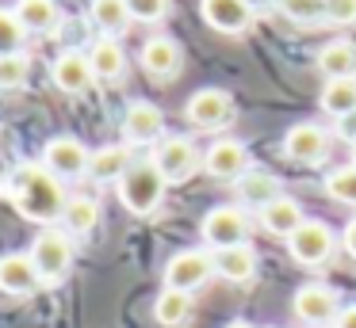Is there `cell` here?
<instances>
[{"mask_svg": "<svg viewBox=\"0 0 356 328\" xmlns=\"http://www.w3.org/2000/svg\"><path fill=\"white\" fill-rule=\"evenodd\" d=\"M0 191H4V198H8L27 221H39V225H47V229L54 225V221H62L65 202H70L65 183L58 180L42 160L12 164L8 172H4V180H0Z\"/></svg>", "mask_w": 356, "mask_h": 328, "instance_id": "obj_1", "label": "cell"}, {"mask_svg": "<svg viewBox=\"0 0 356 328\" xmlns=\"http://www.w3.org/2000/svg\"><path fill=\"white\" fill-rule=\"evenodd\" d=\"M165 175L157 172L154 160H134L131 172L119 180V202L127 206L131 214H138V218H149V214L161 206L165 198Z\"/></svg>", "mask_w": 356, "mask_h": 328, "instance_id": "obj_2", "label": "cell"}, {"mask_svg": "<svg viewBox=\"0 0 356 328\" xmlns=\"http://www.w3.org/2000/svg\"><path fill=\"white\" fill-rule=\"evenodd\" d=\"M31 264H35V271H39V279L42 282H62L65 275H70V267H73V241H70V233L65 229H42L39 236H35V244H31Z\"/></svg>", "mask_w": 356, "mask_h": 328, "instance_id": "obj_3", "label": "cell"}, {"mask_svg": "<svg viewBox=\"0 0 356 328\" xmlns=\"http://www.w3.org/2000/svg\"><path fill=\"white\" fill-rule=\"evenodd\" d=\"M287 252L299 267H322L337 252V233L325 221H302L291 236H287Z\"/></svg>", "mask_w": 356, "mask_h": 328, "instance_id": "obj_4", "label": "cell"}, {"mask_svg": "<svg viewBox=\"0 0 356 328\" xmlns=\"http://www.w3.org/2000/svg\"><path fill=\"white\" fill-rule=\"evenodd\" d=\"M215 275V256L203 248H184L165 264V290H180V294H195L203 282Z\"/></svg>", "mask_w": 356, "mask_h": 328, "instance_id": "obj_5", "label": "cell"}, {"mask_svg": "<svg viewBox=\"0 0 356 328\" xmlns=\"http://www.w3.org/2000/svg\"><path fill=\"white\" fill-rule=\"evenodd\" d=\"M200 233L215 252H222V248H234V244H245L249 218L241 206H211L200 221Z\"/></svg>", "mask_w": 356, "mask_h": 328, "instance_id": "obj_6", "label": "cell"}, {"mask_svg": "<svg viewBox=\"0 0 356 328\" xmlns=\"http://www.w3.org/2000/svg\"><path fill=\"white\" fill-rule=\"evenodd\" d=\"M149 160H154L157 172L165 175V183H184L203 168V153L195 149L188 137H165Z\"/></svg>", "mask_w": 356, "mask_h": 328, "instance_id": "obj_7", "label": "cell"}, {"mask_svg": "<svg viewBox=\"0 0 356 328\" xmlns=\"http://www.w3.org/2000/svg\"><path fill=\"white\" fill-rule=\"evenodd\" d=\"M88 157H92V153H88L77 137H70V134L50 137V141L42 145V164H47L62 183L65 180H81V175L88 172Z\"/></svg>", "mask_w": 356, "mask_h": 328, "instance_id": "obj_8", "label": "cell"}, {"mask_svg": "<svg viewBox=\"0 0 356 328\" xmlns=\"http://www.w3.org/2000/svg\"><path fill=\"white\" fill-rule=\"evenodd\" d=\"M291 309H295V317H299L302 325L322 328V325H333V320H337L341 305H337V294H333L330 286H322V282H307V286L295 290Z\"/></svg>", "mask_w": 356, "mask_h": 328, "instance_id": "obj_9", "label": "cell"}, {"mask_svg": "<svg viewBox=\"0 0 356 328\" xmlns=\"http://www.w3.org/2000/svg\"><path fill=\"white\" fill-rule=\"evenodd\" d=\"M184 114H188V122H192L195 130H222L226 122L234 119V103H230V96H226L222 88H200L192 99H188Z\"/></svg>", "mask_w": 356, "mask_h": 328, "instance_id": "obj_10", "label": "cell"}, {"mask_svg": "<svg viewBox=\"0 0 356 328\" xmlns=\"http://www.w3.org/2000/svg\"><path fill=\"white\" fill-rule=\"evenodd\" d=\"M203 172L215 180H241L249 172V149L238 137H218L207 153H203Z\"/></svg>", "mask_w": 356, "mask_h": 328, "instance_id": "obj_11", "label": "cell"}, {"mask_svg": "<svg viewBox=\"0 0 356 328\" xmlns=\"http://www.w3.org/2000/svg\"><path fill=\"white\" fill-rule=\"evenodd\" d=\"M165 114L161 107L146 103V99H138V103L127 107L123 114V137L131 145H161L165 141Z\"/></svg>", "mask_w": 356, "mask_h": 328, "instance_id": "obj_12", "label": "cell"}, {"mask_svg": "<svg viewBox=\"0 0 356 328\" xmlns=\"http://www.w3.org/2000/svg\"><path fill=\"white\" fill-rule=\"evenodd\" d=\"M284 153L299 164H322L325 153H330V134L314 122H295L284 134Z\"/></svg>", "mask_w": 356, "mask_h": 328, "instance_id": "obj_13", "label": "cell"}, {"mask_svg": "<svg viewBox=\"0 0 356 328\" xmlns=\"http://www.w3.org/2000/svg\"><path fill=\"white\" fill-rule=\"evenodd\" d=\"M200 12H203V23L222 31V35H241L257 19V12L245 0H200Z\"/></svg>", "mask_w": 356, "mask_h": 328, "instance_id": "obj_14", "label": "cell"}, {"mask_svg": "<svg viewBox=\"0 0 356 328\" xmlns=\"http://www.w3.org/2000/svg\"><path fill=\"white\" fill-rule=\"evenodd\" d=\"M50 80H54L62 92H70V96L88 92V88H92V80H96L92 65H88V53H81V50L58 53L54 65H50Z\"/></svg>", "mask_w": 356, "mask_h": 328, "instance_id": "obj_15", "label": "cell"}, {"mask_svg": "<svg viewBox=\"0 0 356 328\" xmlns=\"http://www.w3.org/2000/svg\"><path fill=\"white\" fill-rule=\"evenodd\" d=\"M42 286L39 271H35L31 256L24 252H8V256H0V290L12 297H27Z\"/></svg>", "mask_w": 356, "mask_h": 328, "instance_id": "obj_16", "label": "cell"}, {"mask_svg": "<svg viewBox=\"0 0 356 328\" xmlns=\"http://www.w3.org/2000/svg\"><path fill=\"white\" fill-rule=\"evenodd\" d=\"M142 69H146L149 76H157V80H172V76L180 73V61H184V53H180V46L172 42V38L157 35L149 38L146 46H142Z\"/></svg>", "mask_w": 356, "mask_h": 328, "instance_id": "obj_17", "label": "cell"}, {"mask_svg": "<svg viewBox=\"0 0 356 328\" xmlns=\"http://www.w3.org/2000/svg\"><path fill=\"white\" fill-rule=\"evenodd\" d=\"M280 195H284V191H280V180L272 172H264V168H253V172H245L238 180L241 206H249V210H257V214H261L264 206H272Z\"/></svg>", "mask_w": 356, "mask_h": 328, "instance_id": "obj_18", "label": "cell"}, {"mask_svg": "<svg viewBox=\"0 0 356 328\" xmlns=\"http://www.w3.org/2000/svg\"><path fill=\"white\" fill-rule=\"evenodd\" d=\"M131 149L127 145H100V149L88 157V175L96 183H119L127 172H131Z\"/></svg>", "mask_w": 356, "mask_h": 328, "instance_id": "obj_19", "label": "cell"}, {"mask_svg": "<svg viewBox=\"0 0 356 328\" xmlns=\"http://www.w3.org/2000/svg\"><path fill=\"white\" fill-rule=\"evenodd\" d=\"M302 221H307V218H302V206L295 202L291 195H280L272 206H264V210H261V229H264V233H272V236H284V241L302 225Z\"/></svg>", "mask_w": 356, "mask_h": 328, "instance_id": "obj_20", "label": "cell"}, {"mask_svg": "<svg viewBox=\"0 0 356 328\" xmlns=\"http://www.w3.org/2000/svg\"><path fill=\"white\" fill-rule=\"evenodd\" d=\"M318 69L325 73V80H356V46L345 38L325 42L318 50Z\"/></svg>", "mask_w": 356, "mask_h": 328, "instance_id": "obj_21", "label": "cell"}, {"mask_svg": "<svg viewBox=\"0 0 356 328\" xmlns=\"http://www.w3.org/2000/svg\"><path fill=\"white\" fill-rule=\"evenodd\" d=\"M215 275L230 282H253L257 279V252L249 244H234V248L215 252Z\"/></svg>", "mask_w": 356, "mask_h": 328, "instance_id": "obj_22", "label": "cell"}, {"mask_svg": "<svg viewBox=\"0 0 356 328\" xmlns=\"http://www.w3.org/2000/svg\"><path fill=\"white\" fill-rule=\"evenodd\" d=\"M88 65H92L96 80H119L127 73V53L115 38H96L88 46Z\"/></svg>", "mask_w": 356, "mask_h": 328, "instance_id": "obj_23", "label": "cell"}, {"mask_svg": "<svg viewBox=\"0 0 356 328\" xmlns=\"http://www.w3.org/2000/svg\"><path fill=\"white\" fill-rule=\"evenodd\" d=\"M12 12H16V19L24 23V31H31V35H47V31H54L58 19H62L54 0H16Z\"/></svg>", "mask_w": 356, "mask_h": 328, "instance_id": "obj_24", "label": "cell"}, {"mask_svg": "<svg viewBox=\"0 0 356 328\" xmlns=\"http://www.w3.org/2000/svg\"><path fill=\"white\" fill-rule=\"evenodd\" d=\"M96 221H100V202L88 195H77L65 202V214H62V225L70 236H85L96 229Z\"/></svg>", "mask_w": 356, "mask_h": 328, "instance_id": "obj_25", "label": "cell"}, {"mask_svg": "<svg viewBox=\"0 0 356 328\" xmlns=\"http://www.w3.org/2000/svg\"><path fill=\"white\" fill-rule=\"evenodd\" d=\"M88 15H92V23L104 31V38L123 35L127 23H131V8H127V0H92Z\"/></svg>", "mask_w": 356, "mask_h": 328, "instance_id": "obj_26", "label": "cell"}, {"mask_svg": "<svg viewBox=\"0 0 356 328\" xmlns=\"http://www.w3.org/2000/svg\"><path fill=\"white\" fill-rule=\"evenodd\" d=\"M154 317L157 325L165 328H180L188 325V317H192V294H180V290H161L154 302Z\"/></svg>", "mask_w": 356, "mask_h": 328, "instance_id": "obj_27", "label": "cell"}, {"mask_svg": "<svg viewBox=\"0 0 356 328\" xmlns=\"http://www.w3.org/2000/svg\"><path fill=\"white\" fill-rule=\"evenodd\" d=\"M322 111L333 119H345L356 111V80H325L322 88Z\"/></svg>", "mask_w": 356, "mask_h": 328, "instance_id": "obj_28", "label": "cell"}, {"mask_svg": "<svg viewBox=\"0 0 356 328\" xmlns=\"http://www.w3.org/2000/svg\"><path fill=\"white\" fill-rule=\"evenodd\" d=\"M276 8L299 27H318L325 23V0H276Z\"/></svg>", "mask_w": 356, "mask_h": 328, "instance_id": "obj_29", "label": "cell"}, {"mask_svg": "<svg viewBox=\"0 0 356 328\" xmlns=\"http://www.w3.org/2000/svg\"><path fill=\"white\" fill-rule=\"evenodd\" d=\"M325 191H330L333 202H341V206H356V164L333 168V172L325 175Z\"/></svg>", "mask_w": 356, "mask_h": 328, "instance_id": "obj_30", "label": "cell"}, {"mask_svg": "<svg viewBox=\"0 0 356 328\" xmlns=\"http://www.w3.org/2000/svg\"><path fill=\"white\" fill-rule=\"evenodd\" d=\"M24 23L16 19V12H8V8H0V58H8V53H19V46H24Z\"/></svg>", "mask_w": 356, "mask_h": 328, "instance_id": "obj_31", "label": "cell"}, {"mask_svg": "<svg viewBox=\"0 0 356 328\" xmlns=\"http://www.w3.org/2000/svg\"><path fill=\"white\" fill-rule=\"evenodd\" d=\"M27 84V58L24 53H8L0 58V92H16Z\"/></svg>", "mask_w": 356, "mask_h": 328, "instance_id": "obj_32", "label": "cell"}, {"mask_svg": "<svg viewBox=\"0 0 356 328\" xmlns=\"http://www.w3.org/2000/svg\"><path fill=\"white\" fill-rule=\"evenodd\" d=\"M131 8V19L138 23H161L169 15V0H127Z\"/></svg>", "mask_w": 356, "mask_h": 328, "instance_id": "obj_33", "label": "cell"}, {"mask_svg": "<svg viewBox=\"0 0 356 328\" xmlns=\"http://www.w3.org/2000/svg\"><path fill=\"white\" fill-rule=\"evenodd\" d=\"M325 19L337 27H353L356 23V0H325Z\"/></svg>", "mask_w": 356, "mask_h": 328, "instance_id": "obj_34", "label": "cell"}, {"mask_svg": "<svg viewBox=\"0 0 356 328\" xmlns=\"http://www.w3.org/2000/svg\"><path fill=\"white\" fill-rule=\"evenodd\" d=\"M337 137L348 145H356V111L345 114V119H337Z\"/></svg>", "mask_w": 356, "mask_h": 328, "instance_id": "obj_35", "label": "cell"}, {"mask_svg": "<svg viewBox=\"0 0 356 328\" xmlns=\"http://www.w3.org/2000/svg\"><path fill=\"white\" fill-rule=\"evenodd\" d=\"M333 328H356V305H345L337 313V320H333Z\"/></svg>", "mask_w": 356, "mask_h": 328, "instance_id": "obj_36", "label": "cell"}, {"mask_svg": "<svg viewBox=\"0 0 356 328\" xmlns=\"http://www.w3.org/2000/svg\"><path fill=\"white\" fill-rule=\"evenodd\" d=\"M345 252L356 259V218L348 221V229H345Z\"/></svg>", "mask_w": 356, "mask_h": 328, "instance_id": "obj_37", "label": "cell"}, {"mask_svg": "<svg viewBox=\"0 0 356 328\" xmlns=\"http://www.w3.org/2000/svg\"><path fill=\"white\" fill-rule=\"evenodd\" d=\"M253 12H264V8H276V0H245Z\"/></svg>", "mask_w": 356, "mask_h": 328, "instance_id": "obj_38", "label": "cell"}, {"mask_svg": "<svg viewBox=\"0 0 356 328\" xmlns=\"http://www.w3.org/2000/svg\"><path fill=\"white\" fill-rule=\"evenodd\" d=\"M226 328H253V325H249V320H230Z\"/></svg>", "mask_w": 356, "mask_h": 328, "instance_id": "obj_39", "label": "cell"}, {"mask_svg": "<svg viewBox=\"0 0 356 328\" xmlns=\"http://www.w3.org/2000/svg\"><path fill=\"white\" fill-rule=\"evenodd\" d=\"M353 157H356V153H353ZM353 164H356V160H353Z\"/></svg>", "mask_w": 356, "mask_h": 328, "instance_id": "obj_40", "label": "cell"}]
</instances>
